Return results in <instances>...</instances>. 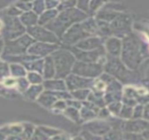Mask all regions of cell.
Returning a JSON list of instances; mask_svg holds the SVG:
<instances>
[{
  "label": "cell",
  "instance_id": "f546056e",
  "mask_svg": "<svg viewBox=\"0 0 149 140\" xmlns=\"http://www.w3.org/2000/svg\"><path fill=\"white\" fill-rule=\"evenodd\" d=\"M67 103L64 101H57L54 103V108L60 109V110H66L67 109Z\"/></svg>",
  "mask_w": 149,
  "mask_h": 140
},
{
  "label": "cell",
  "instance_id": "4dcf8cb0",
  "mask_svg": "<svg viewBox=\"0 0 149 140\" xmlns=\"http://www.w3.org/2000/svg\"><path fill=\"white\" fill-rule=\"evenodd\" d=\"M143 118L146 121H149V103L146 104L144 107V113H143Z\"/></svg>",
  "mask_w": 149,
  "mask_h": 140
},
{
  "label": "cell",
  "instance_id": "44dd1931",
  "mask_svg": "<svg viewBox=\"0 0 149 140\" xmlns=\"http://www.w3.org/2000/svg\"><path fill=\"white\" fill-rule=\"evenodd\" d=\"M80 114H81V118L83 120H85V121L94 119L97 116V114L95 111H93V110H90V109H88L86 107L82 108V110L80 111Z\"/></svg>",
  "mask_w": 149,
  "mask_h": 140
},
{
  "label": "cell",
  "instance_id": "f1b7e54d",
  "mask_svg": "<svg viewBox=\"0 0 149 140\" xmlns=\"http://www.w3.org/2000/svg\"><path fill=\"white\" fill-rule=\"evenodd\" d=\"M110 114H111V112L109 111V110H108V109L103 108V109L99 111V113H98V116H100V118L104 119V118H107V117H109Z\"/></svg>",
  "mask_w": 149,
  "mask_h": 140
},
{
  "label": "cell",
  "instance_id": "9c48e42d",
  "mask_svg": "<svg viewBox=\"0 0 149 140\" xmlns=\"http://www.w3.org/2000/svg\"><path fill=\"white\" fill-rule=\"evenodd\" d=\"M93 79L84 78L74 74H70L66 78L67 89L71 91H74L77 89H87L88 88L93 87Z\"/></svg>",
  "mask_w": 149,
  "mask_h": 140
},
{
  "label": "cell",
  "instance_id": "ac0fdd59",
  "mask_svg": "<svg viewBox=\"0 0 149 140\" xmlns=\"http://www.w3.org/2000/svg\"><path fill=\"white\" fill-rule=\"evenodd\" d=\"M124 134L120 131V130H111L108 133H106L103 137V140H123Z\"/></svg>",
  "mask_w": 149,
  "mask_h": 140
},
{
  "label": "cell",
  "instance_id": "836d02e7",
  "mask_svg": "<svg viewBox=\"0 0 149 140\" xmlns=\"http://www.w3.org/2000/svg\"><path fill=\"white\" fill-rule=\"evenodd\" d=\"M143 83H144V86L146 88V90L149 91V79L146 80V81H143Z\"/></svg>",
  "mask_w": 149,
  "mask_h": 140
},
{
  "label": "cell",
  "instance_id": "4fadbf2b",
  "mask_svg": "<svg viewBox=\"0 0 149 140\" xmlns=\"http://www.w3.org/2000/svg\"><path fill=\"white\" fill-rule=\"evenodd\" d=\"M123 42L120 39L117 37H111L105 40L104 48L108 53V55L113 57H118L122 52Z\"/></svg>",
  "mask_w": 149,
  "mask_h": 140
},
{
  "label": "cell",
  "instance_id": "8992f818",
  "mask_svg": "<svg viewBox=\"0 0 149 140\" xmlns=\"http://www.w3.org/2000/svg\"><path fill=\"white\" fill-rule=\"evenodd\" d=\"M68 49L74 54L76 59L78 60V61H83V62H90V63H94V62H99L101 58H105L106 56V50L104 46L100 47L97 50L93 51H83L76 46H68ZM102 64V63H101Z\"/></svg>",
  "mask_w": 149,
  "mask_h": 140
},
{
  "label": "cell",
  "instance_id": "e0dca14e",
  "mask_svg": "<svg viewBox=\"0 0 149 140\" xmlns=\"http://www.w3.org/2000/svg\"><path fill=\"white\" fill-rule=\"evenodd\" d=\"M65 115L69 118L71 119L72 121L74 122H77V123H79L81 121V114L80 112L78 111L77 109H74V108H72V107H68L64 111Z\"/></svg>",
  "mask_w": 149,
  "mask_h": 140
},
{
  "label": "cell",
  "instance_id": "5bb4252c",
  "mask_svg": "<svg viewBox=\"0 0 149 140\" xmlns=\"http://www.w3.org/2000/svg\"><path fill=\"white\" fill-rule=\"evenodd\" d=\"M81 25L84 30L91 36H93L94 34H97L98 27H97V23L96 19L92 18H88L87 19L83 21Z\"/></svg>",
  "mask_w": 149,
  "mask_h": 140
},
{
  "label": "cell",
  "instance_id": "d4e9b609",
  "mask_svg": "<svg viewBox=\"0 0 149 140\" xmlns=\"http://www.w3.org/2000/svg\"><path fill=\"white\" fill-rule=\"evenodd\" d=\"M143 113H144V107L141 104H139L133 108V115L132 118L133 119H141L143 117Z\"/></svg>",
  "mask_w": 149,
  "mask_h": 140
},
{
  "label": "cell",
  "instance_id": "3957f363",
  "mask_svg": "<svg viewBox=\"0 0 149 140\" xmlns=\"http://www.w3.org/2000/svg\"><path fill=\"white\" fill-rule=\"evenodd\" d=\"M56 78H67L72 73L76 57L68 49H60L54 53Z\"/></svg>",
  "mask_w": 149,
  "mask_h": 140
},
{
  "label": "cell",
  "instance_id": "2e32d148",
  "mask_svg": "<svg viewBox=\"0 0 149 140\" xmlns=\"http://www.w3.org/2000/svg\"><path fill=\"white\" fill-rule=\"evenodd\" d=\"M46 87H47V89H49L58 90L57 92L64 91V90L67 89L66 82H64L63 81H61V80L47 82L46 83Z\"/></svg>",
  "mask_w": 149,
  "mask_h": 140
},
{
  "label": "cell",
  "instance_id": "e575fe53",
  "mask_svg": "<svg viewBox=\"0 0 149 140\" xmlns=\"http://www.w3.org/2000/svg\"><path fill=\"white\" fill-rule=\"evenodd\" d=\"M73 140H84L83 137H76V138H74Z\"/></svg>",
  "mask_w": 149,
  "mask_h": 140
},
{
  "label": "cell",
  "instance_id": "1f68e13d",
  "mask_svg": "<svg viewBox=\"0 0 149 140\" xmlns=\"http://www.w3.org/2000/svg\"><path fill=\"white\" fill-rule=\"evenodd\" d=\"M141 134H142L143 137H144L146 140H149V129H147V130H144Z\"/></svg>",
  "mask_w": 149,
  "mask_h": 140
},
{
  "label": "cell",
  "instance_id": "d6986e66",
  "mask_svg": "<svg viewBox=\"0 0 149 140\" xmlns=\"http://www.w3.org/2000/svg\"><path fill=\"white\" fill-rule=\"evenodd\" d=\"M71 96L76 100H85L89 97L91 92L90 90L87 89H77L74 91H71Z\"/></svg>",
  "mask_w": 149,
  "mask_h": 140
},
{
  "label": "cell",
  "instance_id": "5b68a950",
  "mask_svg": "<svg viewBox=\"0 0 149 140\" xmlns=\"http://www.w3.org/2000/svg\"><path fill=\"white\" fill-rule=\"evenodd\" d=\"M103 70H104V65L99 62L90 63V62L77 61L73 67L72 74L84 78L93 79L100 76Z\"/></svg>",
  "mask_w": 149,
  "mask_h": 140
},
{
  "label": "cell",
  "instance_id": "8fae6325",
  "mask_svg": "<svg viewBox=\"0 0 149 140\" xmlns=\"http://www.w3.org/2000/svg\"><path fill=\"white\" fill-rule=\"evenodd\" d=\"M149 129V122L145 119H132L127 120L123 123V130L131 133H142L144 130Z\"/></svg>",
  "mask_w": 149,
  "mask_h": 140
},
{
  "label": "cell",
  "instance_id": "277c9868",
  "mask_svg": "<svg viewBox=\"0 0 149 140\" xmlns=\"http://www.w3.org/2000/svg\"><path fill=\"white\" fill-rule=\"evenodd\" d=\"M105 63V71L109 75L114 76L121 82H129V80L133 77V76H132V72L125 67V65L120 61L118 57L107 55Z\"/></svg>",
  "mask_w": 149,
  "mask_h": 140
},
{
  "label": "cell",
  "instance_id": "83f0119b",
  "mask_svg": "<svg viewBox=\"0 0 149 140\" xmlns=\"http://www.w3.org/2000/svg\"><path fill=\"white\" fill-rule=\"evenodd\" d=\"M67 104L69 106V107H72V108H74V109H81L82 108V103L80 102H78V100H68L67 101Z\"/></svg>",
  "mask_w": 149,
  "mask_h": 140
},
{
  "label": "cell",
  "instance_id": "30bf717a",
  "mask_svg": "<svg viewBox=\"0 0 149 140\" xmlns=\"http://www.w3.org/2000/svg\"><path fill=\"white\" fill-rule=\"evenodd\" d=\"M84 130L101 137V136H104L111 130V125L109 122L97 120L86 123L84 125Z\"/></svg>",
  "mask_w": 149,
  "mask_h": 140
},
{
  "label": "cell",
  "instance_id": "cb8c5ba5",
  "mask_svg": "<svg viewBox=\"0 0 149 140\" xmlns=\"http://www.w3.org/2000/svg\"><path fill=\"white\" fill-rule=\"evenodd\" d=\"M124 139L125 140H146L141 133H131L125 132L124 134Z\"/></svg>",
  "mask_w": 149,
  "mask_h": 140
},
{
  "label": "cell",
  "instance_id": "ba28073f",
  "mask_svg": "<svg viewBox=\"0 0 149 140\" xmlns=\"http://www.w3.org/2000/svg\"><path fill=\"white\" fill-rule=\"evenodd\" d=\"M89 37L91 36L84 30L81 23H78L74 24L69 29L67 30V32L62 36V41L68 46H71L72 45L76 46L78 42Z\"/></svg>",
  "mask_w": 149,
  "mask_h": 140
},
{
  "label": "cell",
  "instance_id": "7402d4cb",
  "mask_svg": "<svg viewBox=\"0 0 149 140\" xmlns=\"http://www.w3.org/2000/svg\"><path fill=\"white\" fill-rule=\"evenodd\" d=\"M122 103H119V102H117V103H111L109 104L108 106V110L109 111L115 115V116H119V113H120V110L122 109Z\"/></svg>",
  "mask_w": 149,
  "mask_h": 140
},
{
  "label": "cell",
  "instance_id": "ffe728a7",
  "mask_svg": "<svg viewBox=\"0 0 149 140\" xmlns=\"http://www.w3.org/2000/svg\"><path fill=\"white\" fill-rule=\"evenodd\" d=\"M133 115V108L125 104H123L119 113V116L123 119H130Z\"/></svg>",
  "mask_w": 149,
  "mask_h": 140
},
{
  "label": "cell",
  "instance_id": "9a60e30c",
  "mask_svg": "<svg viewBox=\"0 0 149 140\" xmlns=\"http://www.w3.org/2000/svg\"><path fill=\"white\" fill-rule=\"evenodd\" d=\"M97 27H98L97 34L103 37H106L111 34L110 23H107L102 20H97Z\"/></svg>",
  "mask_w": 149,
  "mask_h": 140
},
{
  "label": "cell",
  "instance_id": "7a4b0ae2",
  "mask_svg": "<svg viewBox=\"0 0 149 140\" xmlns=\"http://www.w3.org/2000/svg\"><path fill=\"white\" fill-rule=\"evenodd\" d=\"M88 14L83 12L77 8H72L63 11L57 16V18L50 21L48 27L51 29L55 35L58 37H62L63 34L74 24L82 23L88 19Z\"/></svg>",
  "mask_w": 149,
  "mask_h": 140
},
{
  "label": "cell",
  "instance_id": "52a82bcc",
  "mask_svg": "<svg viewBox=\"0 0 149 140\" xmlns=\"http://www.w3.org/2000/svg\"><path fill=\"white\" fill-rule=\"evenodd\" d=\"M111 32L115 37L118 38L121 36L125 38L130 34L132 27V19L127 14L120 13L111 23H110Z\"/></svg>",
  "mask_w": 149,
  "mask_h": 140
},
{
  "label": "cell",
  "instance_id": "7c38bea8",
  "mask_svg": "<svg viewBox=\"0 0 149 140\" xmlns=\"http://www.w3.org/2000/svg\"><path fill=\"white\" fill-rule=\"evenodd\" d=\"M74 46H76L77 48L83 51H93L100 47H103L104 40L102 38L99 37H89L81 40Z\"/></svg>",
  "mask_w": 149,
  "mask_h": 140
},
{
  "label": "cell",
  "instance_id": "603a6c76",
  "mask_svg": "<svg viewBox=\"0 0 149 140\" xmlns=\"http://www.w3.org/2000/svg\"><path fill=\"white\" fill-rule=\"evenodd\" d=\"M82 137L84 140H103L102 137H99L97 135H95L86 130H84L82 131Z\"/></svg>",
  "mask_w": 149,
  "mask_h": 140
},
{
  "label": "cell",
  "instance_id": "4316f807",
  "mask_svg": "<svg viewBox=\"0 0 149 140\" xmlns=\"http://www.w3.org/2000/svg\"><path fill=\"white\" fill-rule=\"evenodd\" d=\"M104 5V2L101 1H92L90 2V12H95L97 10H99V8Z\"/></svg>",
  "mask_w": 149,
  "mask_h": 140
},
{
  "label": "cell",
  "instance_id": "6da1fadb",
  "mask_svg": "<svg viewBox=\"0 0 149 140\" xmlns=\"http://www.w3.org/2000/svg\"><path fill=\"white\" fill-rule=\"evenodd\" d=\"M144 56V46L141 41L133 34H128L123 40L121 52L122 62L130 70H135L139 66Z\"/></svg>",
  "mask_w": 149,
  "mask_h": 140
},
{
  "label": "cell",
  "instance_id": "d590c367",
  "mask_svg": "<svg viewBox=\"0 0 149 140\" xmlns=\"http://www.w3.org/2000/svg\"><path fill=\"white\" fill-rule=\"evenodd\" d=\"M146 76H147V78L149 77V67L147 68V71H146Z\"/></svg>",
  "mask_w": 149,
  "mask_h": 140
},
{
  "label": "cell",
  "instance_id": "d6a6232c",
  "mask_svg": "<svg viewBox=\"0 0 149 140\" xmlns=\"http://www.w3.org/2000/svg\"><path fill=\"white\" fill-rule=\"evenodd\" d=\"M54 138L56 140H69L67 136H59V137H55Z\"/></svg>",
  "mask_w": 149,
  "mask_h": 140
},
{
  "label": "cell",
  "instance_id": "484cf974",
  "mask_svg": "<svg viewBox=\"0 0 149 140\" xmlns=\"http://www.w3.org/2000/svg\"><path fill=\"white\" fill-rule=\"evenodd\" d=\"M77 8L80 11H82L83 12L86 13L89 15L90 13V2H87V1H80V2H77Z\"/></svg>",
  "mask_w": 149,
  "mask_h": 140
}]
</instances>
